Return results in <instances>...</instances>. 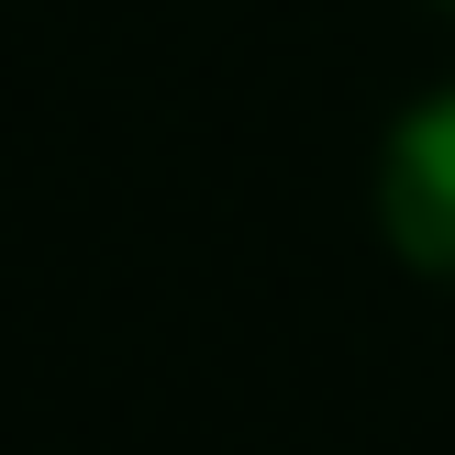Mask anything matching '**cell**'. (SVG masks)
<instances>
[{
	"mask_svg": "<svg viewBox=\"0 0 455 455\" xmlns=\"http://www.w3.org/2000/svg\"><path fill=\"white\" fill-rule=\"evenodd\" d=\"M389 234H400V256L455 267V100L400 123V145H389Z\"/></svg>",
	"mask_w": 455,
	"mask_h": 455,
	"instance_id": "cell-1",
	"label": "cell"
}]
</instances>
